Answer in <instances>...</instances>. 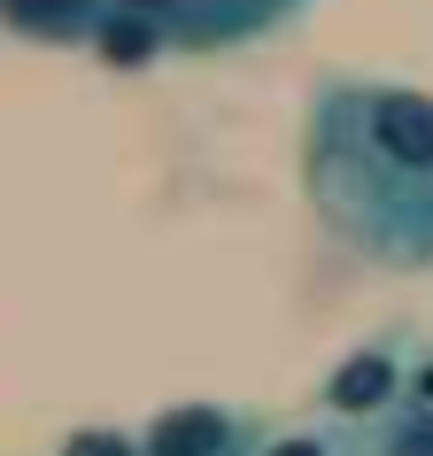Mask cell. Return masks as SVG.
<instances>
[{
    "label": "cell",
    "mask_w": 433,
    "mask_h": 456,
    "mask_svg": "<svg viewBox=\"0 0 433 456\" xmlns=\"http://www.w3.org/2000/svg\"><path fill=\"white\" fill-rule=\"evenodd\" d=\"M117 8H132V16H163V8H178V0H117Z\"/></svg>",
    "instance_id": "cell-8"
},
{
    "label": "cell",
    "mask_w": 433,
    "mask_h": 456,
    "mask_svg": "<svg viewBox=\"0 0 433 456\" xmlns=\"http://www.w3.org/2000/svg\"><path fill=\"white\" fill-rule=\"evenodd\" d=\"M256 456H333V441H317V433H287V441H264Z\"/></svg>",
    "instance_id": "cell-7"
},
{
    "label": "cell",
    "mask_w": 433,
    "mask_h": 456,
    "mask_svg": "<svg viewBox=\"0 0 433 456\" xmlns=\"http://www.w3.org/2000/svg\"><path fill=\"white\" fill-rule=\"evenodd\" d=\"M387 395H395V363L380 356V348H364V356H348L333 371V387H325V403L340 410V418H364V410H380Z\"/></svg>",
    "instance_id": "cell-2"
},
{
    "label": "cell",
    "mask_w": 433,
    "mask_h": 456,
    "mask_svg": "<svg viewBox=\"0 0 433 456\" xmlns=\"http://www.w3.org/2000/svg\"><path fill=\"white\" fill-rule=\"evenodd\" d=\"M364 132H372V147L387 163L433 170V101L426 94H395V86L364 94Z\"/></svg>",
    "instance_id": "cell-1"
},
{
    "label": "cell",
    "mask_w": 433,
    "mask_h": 456,
    "mask_svg": "<svg viewBox=\"0 0 433 456\" xmlns=\"http://www.w3.org/2000/svg\"><path fill=\"white\" fill-rule=\"evenodd\" d=\"M147 47H155V39H147V24L140 16H132V24H101V54H109V62H147Z\"/></svg>",
    "instance_id": "cell-4"
},
{
    "label": "cell",
    "mask_w": 433,
    "mask_h": 456,
    "mask_svg": "<svg viewBox=\"0 0 433 456\" xmlns=\"http://www.w3.org/2000/svg\"><path fill=\"white\" fill-rule=\"evenodd\" d=\"M364 456H433V403L403 410V418H387L380 441H372Z\"/></svg>",
    "instance_id": "cell-3"
},
{
    "label": "cell",
    "mask_w": 433,
    "mask_h": 456,
    "mask_svg": "<svg viewBox=\"0 0 433 456\" xmlns=\"http://www.w3.org/2000/svg\"><path fill=\"white\" fill-rule=\"evenodd\" d=\"M0 8H8L16 24H39V31H47V24H70L78 0H0Z\"/></svg>",
    "instance_id": "cell-6"
},
{
    "label": "cell",
    "mask_w": 433,
    "mask_h": 456,
    "mask_svg": "<svg viewBox=\"0 0 433 456\" xmlns=\"http://www.w3.org/2000/svg\"><path fill=\"white\" fill-rule=\"evenodd\" d=\"M62 456H147V449H140V441H124L117 426H86V433L62 441Z\"/></svg>",
    "instance_id": "cell-5"
}]
</instances>
